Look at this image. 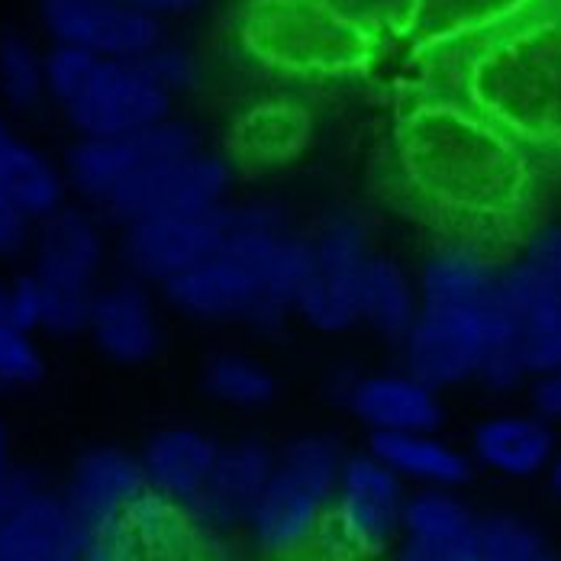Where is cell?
I'll list each match as a JSON object with an SVG mask.
<instances>
[{"label":"cell","mask_w":561,"mask_h":561,"mask_svg":"<svg viewBox=\"0 0 561 561\" xmlns=\"http://www.w3.org/2000/svg\"><path fill=\"white\" fill-rule=\"evenodd\" d=\"M226 204L210 214L152 217L123 226V265L142 284H165L224 249Z\"/></svg>","instance_id":"cell-13"},{"label":"cell","mask_w":561,"mask_h":561,"mask_svg":"<svg viewBox=\"0 0 561 561\" xmlns=\"http://www.w3.org/2000/svg\"><path fill=\"white\" fill-rule=\"evenodd\" d=\"M478 513L446 488H416L403 510L393 561H471Z\"/></svg>","instance_id":"cell-20"},{"label":"cell","mask_w":561,"mask_h":561,"mask_svg":"<svg viewBox=\"0 0 561 561\" xmlns=\"http://www.w3.org/2000/svg\"><path fill=\"white\" fill-rule=\"evenodd\" d=\"M220 455V443L191 426H171L156 433L139 455L146 484L184 510L204 491Z\"/></svg>","instance_id":"cell-23"},{"label":"cell","mask_w":561,"mask_h":561,"mask_svg":"<svg viewBox=\"0 0 561 561\" xmlns=\"http://www.w3.org/2000/svg\"><path fill=\"white\" fill-rule=\"evenodd\" d=\"M506 327L529 381L561 368V287L533 262L501 268Z\"/></svg>","instance_id":"cell-15"},{"label":"cell","mask_w":561,"mask_h":561,"mask_svg":"<svg viewBox=\"0 0 561 561\" xmlns=\"http://www.w3.org/2000/svg\"><path fill=\"white\" fill-rule=\"evenodd\" d=\"M533 407L549 423H561V368L533 381Z\"/></svg>","instance_id":"cell-40"},{"label":"cell","mask_w":561,"mask_h":561,"mask_svg":"<svg viewBox=\"0 0 561 561\" xmlns=\"http://www.w3.org/2000/svg\"><path fill=\"white\" fill-rule=\"evenodd\" d=\"M501 268L474 245H439L416 278L420 317L407 333L403 365L436 391L468 381L506 393L529 381L506 327Z\"/></svg>","instance_id":"cell-1"},{"label":"cell","mask_w":561,"mask_h":561,"mask_svg":"<svg viewBox=\"0 0 561 561\" xmlns=\"http://www.w3.org/2000/svg\"><path fill=\"white\" fill-rule=\"evenodd\" d=\"M0 323L16 330H43V287L36 275L0 280Z\"/></svg>","instance_id":"cell-35"},{"label":"cell","mask_w":561,"mask_h":561,"mask_svg":"<svg viewBox=\"0 0 561 561\" xmlns=\"http://www.w3.org/2000/svg\"><path fill=\"white\" fill-rule=\"evenodd\" d=\"M36 220L7 194L0 191V259H16L33 245Z\"/></svg>","instance_id":"cell-37"},{"label":"cell","mask_w":561,"mask_h":561,"mask_svg":"<svg viewBox=\"0 0 561 561\" xmlns=\"http://www.w3.org/2000/svg\"><path fill=\"white\" fill-rule=\"evenodd\" d=\"M39 23L53 43L101 58H142L165 36L159 20L119 0H39Z\"/></svg>","instance_id":"cell-14"},{"label":"cell","mask_w":561,"mask_h":561,"mask_svg":"<svg viewBox=\"0 0 561 561\" xmlns=\"http://www.w3.org/2000/svg\"><path fill=\"white\" fill-rule=\"evenodd\" d=\"M197 146H201L197 133L187 123L169 116L129 136H101V139L78 136V142L65 156V174H68V184L84 201H91L94 207H104V201L136 171L149 169L171 156L191 152Z\"/></svg>","instance_id":"cell-11"},{"label":"cell","mask_w":561,"mask_h":561,"mask_svg":"<svg viewBox=\"0 0 561 561\" xmlns=\"http://www.w3.org/2000/svg\"><path fill=\"white\" fill-rule=\"evenodd\" d=\"M139 561H194L201 546V526L191 510L146 488V494L129 506L123 523Z\"/></svg>","instance_id":"cell-26"},{"label":"cell","mask_w":561,"mask_h":561,"mask_svg":"<svg viewBox=\"0 0 561 561\" xmlns=\"http://www.w3.org/2000/svg\"><path fill=\"white\" fill-rule=\"evenodd\" d=\"M474 111L533 146H561V16L513 23L471 61Z\"/></svg>","instance_id":"cell-3"},{"label":"cell","mask_w":561,"mask_h":561,"mask_svg":"<svg viewBox=\"0 0 561 561\" xmlns=\"http://www.w3.org/2000/svg\"><path fill=\"white\" fill-rule=\"evenodd\" d=\"M523 259L533 262L542 275H549L561 287V224L536 229L533 239L526 242Z\"/></svg>","instance_id":"cell-38"},{"label":"cell","mask_w":561,"mask_h":561,"mask_svg":"<svg viewBox=\"0 0 561 561\" xmlns=\"http://www.w3.org/2000/svg\"><path fill=\"white\" fill-rule=\"evenodd\" d=\"M559 451L556 430L539 413H494L471 433V461L510 481L542 478Z\"/></svg>","instance_id":"cell-22"},{"label":"cell","mask_w":561,"mask_h":561,"mask_svg":"<svg viewBox=\"0 0 561 561\" xmlns=\"http://www.w3.org/2000/svg\"><path fill=\"white\" fill-rule=\"evenodd\" d=\"M245 36L259 56L294 71H342L365 53L358 23L333 0H259Z\"/></svg>","instance_id":"cell-6"},{"label":"cell","mask_w":561,"mask_h":561,"mask_svg":"<svg viewBox=\"0 0 561 561\" xmlns=\"http://www.w3.org/2000/svg\"><path fill=\"white\" fill-rule=\"evenodd\" d=\"M407 501V484L378 455H345L327 529L342 552L355 559H378L391 552L400 536Z\"/></svg>","instance_id":"cell-9"},{"label":"cell","mask_w":561,"mask_h":561,"mask_svg":"<svg viewBox=\"0 0 561 561\" xmlns=\"http://www.w3.org/2000/svg\"><path fill=\"white\" fill-rule=\"evenodd\" d=\"M36 488H43L39 478L30 474V471H23V468H7V471H0V519H3L13 506L20 504V501H26Z\"/></svg>","instance_id":"cell-39"},{"label":"cell","mask_w":561,"mask_h":561,"mask_svg":"<svg viewBox=\"0 0 561 561\" xmlns=\"http://www.w3.org/2000/svg\"><path fill=\"white\" fill-rule=\"evenodd\" d=\"M68 174L30 142H13L0 162V191H7L36 224L53 217L68 201Z\"/></svg>","instance_id":"cell-28"},{"label":"cell","mask_w":561,"mask_h":561,"mask_svg":"<svg viewBox=\"0 0 561 561\" xmlns=\"http://www.w3.org/2000/svg\"><path fill=\"white\" fill-rule=\"evenodd\" d=\"M275 451L262 439H239L220 446L217 465L191 504V516L204 533H232L245 529L252 510L259 504L265 481L272 474Z\"/></svg>","instance_id":"cell-17"},{"label":"cell","mask_w":561,"mask_h":561,"mask_svg":"<svg viewBox=\"0 0 561 561\" xmlns=\"http://www.w3.org/2000/svg\"><path fill=\"white\" fill-rule=\"evenodd\" d=\"M0 561H91V536L61 494L36 488L0 519Z\"/></svg>","instance_id":"cell-18"},{"label":"cell","mask_w":561,"mask_h":561,"mask_svg":"<svg viewBox=\"0 0 561 561\" xmlns=\"http://www.w3.org/2000/svg\"><path fill=\"white\" fill-rule=\"evenodd\" d=\"M249 149L259 156H284L297 146V139L304 136V126L284 111H265L252 116L249 129L242 133Z\"/></svg>","instance_id":"cell-36"},{"label":"cell","mask_w":561,"mask_h":561,"mask_svg":"<svg viewBox=\"0 0 561 561\" xmlns=\"http://www.w3.org/2000/svg\"><path fill=\"white\" fill-rule=\"evenodd\" d=\"M371 455H378L403 484L458 491L471 478V455L455 449L436 430L420 433H371Z\"/></svg>","instance_id":"cell-24"},{"label":"cell","mask_w":561,"mask_h":561,"mask_svg":"<svg viewBox=\"0 0 561 561\" xmlns=\"http://www.w3.org/2000/svg\"><path fill=\"white\" fill-rule=\"evenodd\" d=\"M307 275L300 284L294 313L320 333H345L358 320V290L371 252L368 229L352 214L327 217L307 236Z\"/></svg>","instance_id":"cell-7"},{"label":"cell","mask_w":561,"mask_h":561,"mask_svg":"<svg viewBox=\"0 0 561 561\" xmlns=\"http://www.w3.org/2000/svg\"><path fill=\"white\" fill-rule=\"evenodd\" d=\"M101 56L78 49V46H65L53 43V49L46 53V88H49V101H56L58 107H65L91 78V71L98 68Z\"/></svg>","instance_id":"cell-34"},{"label":"cell","mask_w":561,"mask_h":561,"mask_svg":"<svg viewBox=\"0 0 561 561\" xmlns=\"http://www.w3.org/2000/svg\"><path fill=\"white\" fill-rule=\"evenodd\" d=\"M342 403L368 433H420L443 423V397L413 371L352 378Z\"/></svg>","instance_id":"cell-21"},{"label":"cell","mask_w":561,"mask_h":561,"mask_svg":"<svg viewBox=\"0 0 561 561\" xmlns=\"http://www.w3.org/2000/svg\"><path fill=\"white\" fill-rule=\"evenodd\" d=\"M139 455L113 446H98L78 455L61 488V501L88 536L126 533V513L146 494Z\"/></svg>","instance_id":"cell-16"},{"label":"cell","mask_w":561,"mask_h":561,"mask_svg":"<svg viewBox=\"0 0 561 561\" xmlns=\"http://www.w3.org/2000/svg\"><path fill=\"white\" fill-rule=\"evenodd\" d=\"M119 3H126V7H133V10H139V13H146V16L162 23V20L187 16V13L201 10L207 0H119Z\"/></svg>","instance_id":"cell-41"},{"label":"cell","mask_w":561,"mask_h":561,"mask_svg":"<svg viewBox=\"0 0 561 561\" xmlns=\"http://www.w3.org/2000/svg\"><path fill=\"white\" fill-rule=\"evenodd\" d=\"M84 333L116 365H142L162 348L159 310L136 278L98 287Z\"/></svg>","instance_id":"cell-19"},{"label":"cell","mask_w":561,"mask_h":561,"mask_svg":"<svg viewBox=\"0 0 561 561\" xmlns=\"http://www.w3.org/2000/svg\"><path fill=\"white\" fill-rule=\"evenodd\" d=\"M16 142V136L10 133V126H7V119L0 116V162H3V156H7V149Z\"/></svg>","instance_id":"cell-44"},{"label":"cell","mask_w":561,"mask_h":561,"mask_svg":"<svg viewBox=\"0 0 561 561\" xmlns=\"http://www.w3.org/2000/svg\"><path fill=\"white\" fill-rule=\"evenodd\" d=\"M10 468V436H7V426L0 423V471Z\"/></svg>","instance_id":"cell-43"},{"label":"cell","mask_w":561,"mask_h":561,"mask_svg":"<svg viewBox=\"0 0 561 561\" xmlns=\"http://www.w3.org/2000/svg\"><path fill=\"white\" fill-rule=\"evenodd\" d=\"M46 358L30 330L0 323V393L30 391L43 381Z\"/></svg>","instance_id":"cell-32"},{"label":"cell","mask_w":561,"mask_h":561,"mask_svg":"<svg viewBox=\"0 0 561 561\" xmlns=\"http://www.w3.org/2000/svg\"><path fill=\"white\" fill-rule=\"evenodd\" d=\"M162 294L178 313L204 323H245L255 330H278L284 323V313L268 304L255 272L226 249L165 280Z\"/></svg>","instance_id":"cell-12"},{"label":"cell","mask_w":561,"mask_h":561,"mask_svg":"<svg viewBox=\"0 0 561 561\" xmlns=\"http://www.w3.org/2000/svg\"><path fill=\"white\" fill-rule=\"evenodd\" d=\"M30 252L33 275L43 287V330L53 336L84 333L107 259L98 217L84 207L65 204L36 224Z\"/></svg>","instance_id":"cell-5"},{"label":"cell","mask_w":561,"mask_h":561,"mask_svg":"<svg viewBox=\"0 0 561 561\" xmlns=\"http://www.w3.org/2000/svg\"><path fill=\"white\" fill-rule=\"evenodd\" d=\"M204 388L214 400H220L226 407H239V410H259L272 403L278 393L275 375L262 362L239 355V352H224L210 358L204 371Z\"/></svg>","instance_id":"cell-30"},{"label":"cell","mask_w":561,"mask_h":561,"mask_svg":"<svg viewBox=\"0 0 561 561\" xmlns=\"http://www.w3.org/2000/svg\"><path fill=\"white\" fill-rule=\"evenodd\" d=\"M536 0H413L407 23L426 43H458L519 23Z\"/></svg>","instance_id":"cell-25"},{"label":"cell","mask_w":561,"mask_h":561,"mask_svg":"<svg viewBox=\"0 0 561 561\" xmlns=\"http://www.w3.org/2000/svg\"><path fill=\"white\" fill-rule=\"evenodd\" d=\"M542 561H561V559H556V556H546V559Z\"/></svg>","instance_id":"cell-45"},{"label":"cell","mask_w":561,"mask_h":561,"mask_svg":"<svg viewBox=\"0 0 561 561\" xmlns=\"http://www.w3.org/2000/svg\"><path fill=\"white\" fill-rule=\"evenodd\" d=\"M139 61L146 65V71L159 81V88L169 94L171 101H174L178 94L194 91L197 81H201L197 56H194L187 46H181V43H174V39H165V36H162L146 56L139 58Z\"/></svg>","instance_id":"cell-33"},{"label":"cell","mask_w":561,"mask_h":561,"mask_svg":"<svg viewBox=\"0 0 561 561\" xmlns=\"http://www.w3.org/2000/svg\"><path fill=\"white\" fill-rule=\"evenodd\" d=\"M342 458L336 439L320 433L297 436L275 451L265 491L245 523V533L262 556L294 559L327 533Z\"/></svg>","instance_id":"cell-4"},{"label":"cell","mask_w":561,"mask_h":561,"mask_svg":"<svg viewBox=\"0 0 561 561\" xmlns=\"http://www.w3.org/2000/svg\"><path fill=\"white\" fill-rule=\"evenodd\" d=\"M420 317V287L388 255H371L358 290V320L388 342H403Z\"/></svg>","instance_id":"cell-27"},{"label":"cell","mask_w":561,"mask_h":561,"mask_svg":"<svg viewBox=\"0 0 561 561\" xmlns=\"http://www.w3.org/2000/svg\"><path fill=\"white\" fill-rule=\"evenodd\" d=\"M49 98L46 53L20 33L0 36V101L16 113L39 111Z\"/></svg>","instance_id":"cell-29"},{"label":"cell","mask_w":561,"mask_h":561,"mask_svg":"<svg viewBox=\"0 0 561 561\" xmlns=\"http://www.w3.org/2000/svg\"><path fill=\"white\" fill-rule=\"evenodd\" d=\"M84 139L142 133L171 116V98L139 58H101L84 88L58 107Z\"/></svg>","instance_id":"cell-10"},{"label":"cell","mask_w":561,"mask_h":561,"mask_svg":"<svg viewBox=\"0 0 561 561\" xmlns=\"http://www.w3.org/2000/svg\"><path fill=\"white\" fill-rule=\"evenodd\" d=\"M400 156L416 191L458 217H504L526 191L519 139L474 107H420L400 133Z\"/></svg>","instance_id":"cell-2"},{"label":"cell","mask_w":561,"mask_h":561,"mask_svg":"<svg viewBox=\"0 0 561 561\" xmlns=\"http://www.w3.org/2000/svg\"><path fill=\"white\" fill-rule=\"evenodd\" d=\"M549 546L542 533L516 513H481L474 523L471 561H542Z\"/></svg>","instance_id":"cell-31"},{"label":"cell","mask_w":561,"mask_h":561,"mask_svg":"<svg viewBox=\"0 0 561 561\" xmlns=\"http://www.w3.org/2000/svg\"><path fill=\"white\" fill-rule=\"evenodd\" d=\"M546 484H549V494L556 497V504L561 506V449L556 451V458H552V465L546 468Z\"/></svg>","instance_id":"cell-42"},{"label":"cell","mask_w":561,"mask_h":561,"mask_svg":"<svg viewBox=\"0 0 561 561\" xmlns=\"http://www.w3.org/2000/svg\"><path fill=\"white\" fill-rule=\"evenodd\" d=\"M229 165L207 149H191L136 171L104 201V214L129 226L152 217L210 214L226 204Z\"/></svg>","instance_id":"cell-8"}]
</instances>
